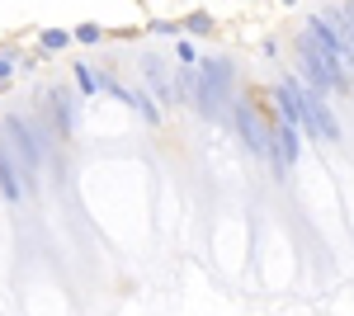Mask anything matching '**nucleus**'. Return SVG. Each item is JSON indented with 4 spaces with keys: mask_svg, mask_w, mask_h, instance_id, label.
Masks as SVG:
<instances>
[{
    "mask_svg": "<svg viewBox=\"0 0 354 316\" xmlns=\"http://www.w3.org/2000/svg\"><path fill=\"white\" fill-rule=\"evenodd\" d=\"M293 53H298V80L322 90V95H354V66L340 38L330 33V24L322 15H307L293 38Z\"/></svg>",
    "mask_w": 354,
    "mask_h": 316,
    "instance_id": "f257e3e1",
    "label": "nucleus"
},
{
    "mask_svg": "<svg viewBox=\"0 0 354 316\" xmlns=\"http://www.w3.org/2000/svg\"><path fill=\"white\" fill-rule=\"evenodd\" d=\"M175 80L185 90V104L208 118V123H227L232 118V100H236V66L227 57H198L194 66H175Z\"/></svg>",
    "mask_w": 354,
    "mask_h": 316,
    "instance_id": "f03ea898",
    "label": "nucleus"
},
{
    "mask_svg": "<svg viewBox=\"0 0 354 316\" xmlns=\"http://www.w3.org/2000/svg\"><path fill=\"white\" fill-rule=\"evenodd\" d=\"M100 95H113L123 109H133L137 118L147 123V128H161V118H165V109L147 95V85H123V80L113 76V71H100Z\"/></svg>",
    "mask_w": 354,
    "mask_h": 316,
    "instance_id": "0eeeda50",
    "label": "nucleus"
},
{
    "mask_svg": "<svg viewBox=\"0 0 354 316\" xmlns=\"http://www.w3.org/2000/svg\"><path fill=\"white\" fill-rule=\"evenodd\" d=\"M279 85L293 95V104H298V128L302 137H317V142H345V132H340V118H335V109L326 104V95L322 90H312V85H302L298 71H283Z\"/></svg>",
    "mask_w": 354,
    "mask_h": 316,
    "instance_id": "7ed1b4c3",
    "label": "nucleus"
},
{
    "mask_svg": "<svg viewBox=\"0 0 354 316\" xmlns=\"http://www.w3.org/2000/svg\"><path fill=\"white\" fill-rule=\"evenodd\" d=\"M71 76H76V90H81V100H95V95H100V71H95L90 62H76V66H71Z\"/></svg>",
    "mask_w": 354,
    "mask_h": 316,
    "instance_id": "f8f14e48",
    "label": "nucleus"
},
{
    "mask_svg": "<svg viewBox=\"0 0 354 316\" xmlns=\"http://www.w3.org/2000/svg\"><path fill=\"white\" fill-rule=\"evenodd\" d=\"M76 38H71V28H38V48L43 53H66Z\"/></svg>",
    "mask_w": 354,
    "mask_h": 316,
    "instance_id": "ddd939ff",
    "label": "nucleus"
},
{
    "mask_svg": "<svg viewBox=\"0 0 354 316\" xmlns=\"http://www.w3.org/2000/svg\"><path fill=\"white\" fill-rule=\"evenodd\" d=\"M227 123L236 128L241 147H245L255 160L270 156V128H274V118H270V109H265V104H255V100L236 95V100H232V118H227Z\"/></svg>",
    "mask_w": 354,
    "mask_h": 316,
    "instance_id": "20e7f679",
    "label": "nucleus"
},
{
    "mask_svg": "<svg viewBox=\"0 0 354 316\" xmlns=\"http://www.w3.org/2000/svg\"><path fill=\"white\" fill-rule=\"evenodd\" d=\"M147 33H151V38H170V43H175L185 28H180V19H151V24H147Z\"/></svg>",
    "mask_w": 354,
    "mask_h": 316,
    "instance_id": "2eb2a0df",
    "label": "nucleus"
},
{
    "mask_svg": "<svg viewBox=\"0 0 354 316\" xmlns=\"http://www.w3.org/2000/svg\"><path fill=\"white\" fill-rule=\"evenodd\" d=\"M175 62H180V66H194V62H198V48H194V38H185V33L175 38Z\"/></svg>",
    "mask_w": 354,
    "mask_h": 316,
    "instance_id": "dca6fc26",
    "label": "nucleus"
},
{
    "mask_svg": "<svg viewBox=\"0 0 354 316\" xmlns=\"http://www.w3.org/2000/svg\"><path fill=\"white\" fill-rule=\"evenodd\" d=\"M180 28H185V38H213V33H218V19H213L208 10H189V15L180 19Z\"/></svg>",
    "mask_w": 354,
    "mask_h": 316,
    "instance_id": "9b49d317",
    "label": "nucleus"
},
{
    "mask_svg": "<svg viewBox=\"0 0 354 316\" xmlns=\"http://www.w3.org/2000/svg\"><path fill=\"white\" fill-rule=\"evenodd\" d=\"M279 5H298V0H279Z\"/></svg>",
    "mask_w": 354,
    "mask_h": 316,
    "instance_id": "a211bd4d",
    "label": "nucleus"
},
{
    "mask_svg": "<svg viewBox=\"0 0 354 316\" xmlns=\"http://www.w3.org/2000/svg\"><path fill=\"white\" fill-rule=\"evenodd\" d=\"M71 38H76L81 48H100V43H109V33H104L100 24H76V28H71Z\"/></svg>",
    "mask_w": 354,
    "mask_h": 316,
    "instance_id": "4468645a",
    "label": "nucleus"
},
{
    "mask_svg": "<svg viewBox=\"0 0 354 316\" xmlns=\"http://www.w3.org/2000/svg\"><path fill=\"white\" fill-rule=\"evenodd\" d=\"M137 76H142L147 95H151V100H156L165 113L185 104V90H180V80H175V71H170V62H165V57L142 53V57H137Z\"/></svg>",
    "mask_w": 354,
    "mask_h": 316,
    "instance_id": "423d86ee",
    "label": "nucleus"
},
{
    "mask_svg": "<svg viewBox=\"0 0 354 316\" xmlns=\"http://www.w3.org/2000/svg\"><path fill=\"white\" fill-rule=\"evenodd\" d=\"M43 118L53 123L57 142H71L81 132V90L76 85H48L43 90Z\"/></svg>",
    "mask_w": 354,
    "mask_h": 316,
    "instance_id": "39448f33",
    "label": "nucleus"
},
{
    "mask_svg": "<svg viewBox=\"0 0 354 316\" xmlns=\"http://www.w3.org/2000/svg\"><path fill=\"white\" fill-rule=\"evenodd\" d=\"M15 71H19V57H15V48H0V85H10V80H15Z\"/></svg>",
    "mask_w": 354,
    "mask_h": 316,
    "instance_id": "f3484780",
    "label": "nucleus"
},
{
    "mask_svg": "<svg viewBox=\"0 0 354 316\" xmlns=\"http://www.w3.org/2000/svg\"><path fill=\"white\" fill-rule=\"evenodd\" d=\"M317 15L330 24V33L340 38V48H345V57H350V66H354V0H335V5L317 10Z\"/></svg>",
    "mask_w": 354,
    "mask_h": 316,
    "instance_id": "1a4fd4ad",
    "label": "nucleus"
},
{
    "mask_svg": "<svg viewBox=\"0 0 354 316\" xmlns=\"http://www.w3.org/2000/svg\"><path fill=\"white\" fill-rule=\"evenodd\" d=\"M298 156H302V128L298 123H288V118H274V128H270V170L283 180L293 165H298Z\"/></svg>",
    "mask_w": 354,
    "mask_h": 316,
    "instance_id": "6e6552de",
    "label": "nucleus"
},
{
    "mask_svg": "<svg viewBox=\"0 0 354 316\" xmlns=\"http://www.w3.org/2000/svg\"><path fill=\"white\" fill-rule=\"evenodd\" d=\"M0 194H5V203H24L28 198V189H24V180H19L10 151H5V142H0Z\"/></svg>",
    "mask_w": 354,
    "mask_h": 316,
    "instance_id": "9d476101",
    "label": "nucleus"
}]
</instances>
